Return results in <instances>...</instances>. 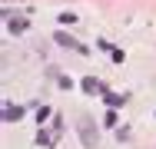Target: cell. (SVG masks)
<instances>
[{"instance_id":"4","label":"cell","mask_w":156,"mask_h":149,"mask_svg":"<svg viewBox=\"0 0 156 149\" xmlns=\"http://www.w3.org/2000/svg\"><path fill=\"white\" fill-rule=\"evenodd\" d=\"M7 23H10V33H23V30H27V20H23V17H10V13H7Z\"/></svg>"},{"instance_id":"3","label":"cell","mask_w":156,"mask_h":149,"mask_svg":"<svg viewBox=\"0 0 156 149\" xmlns=\"http://www.w3.org/2000/svg\"><path fill=\"white\" fill-rule=\"evenodd\" d=\"M3 119L13 123V119H23V106H13V103H3Z\"/></svg>"},{"instance_id":"6","label":"cell","mask_w":156,"mask_h":149,"mask_svg":"<svg viewBox=\"0 0 156 149\" xmlns=\"http://www.w3.org/2000/svg\"><path fill=\"white\" fill-rule=\"evenodd\" d=\"M103 96H106V103H110L113 109H116V106H123V96H116V93H103Z\"/></svg>"},{"instance_id":"2","label":"cell","mask_w":156,"mask_h":149,"mask_svg":"<svg viewBox=\"0 0 156 149\" xmlns=\"http://www.w3.org/2000/svg\"><path fill=\"white\" fill-rule=\"evenodd\" d=\"M53 40H57V43H60V47H66V50H76V53H87V47H83V43H76V40H73V36H70V33H57V36H53Z\"/></svg>"},{"instance_id":"5","label":"cell","mask_w":156,"mask_h":149,"mask_svg":"<svg viewBox=\"0 0 156 149\" xmlns=\"http://www.w3.org/2000/svg\"><path fill=\"white\" fill-rule=\"evenodd\" d=\"M83 89H87V93H106V89H103V83H96L93 76H87V80H83Z\"/></svg>"},{"instance_id":"1","label":"cell","mask_w":156,"mask_h":149,"mask_svg":"<svg viewBox=\"0 0 156 149\" xmlns=\"http://www.w3.org/2000/svg\"><path fill=\"white\" fill-rule=\"evenodd\" d=\"M76 126H80V143H83V149H96V139H100L96 136V123L83 113V116L76 119Z\"/></svg>"}]
</instances>
